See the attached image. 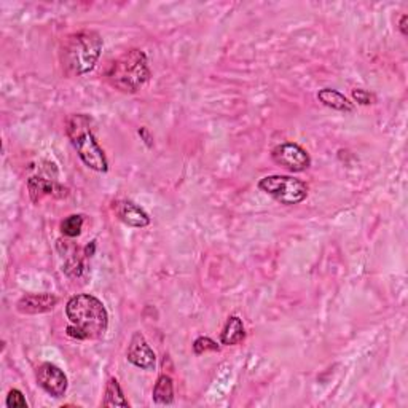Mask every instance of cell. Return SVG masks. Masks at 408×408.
<instances>
[{
    "label": "cell",
    "instance_id": "1",
    "mask_svg": "<svg viewBox=\"0 0 408 408\" xmlns=\"http://www.w3.org/2000/svg\"><path fill=\"white\" fill-rule=\"evenodd\" d=\"M69 325L66 334L74 340H100L109 329V312L103 301L90 294H77L66 303Z\"/></svg>",
    "mask_w": 408,
    "mask_h": 408
},
{
    "label": "cell",
    "instance_id": "2",
    "mask_svg": "<svg viewBox=\"0 0 408 408\" xmlns=\"http://www.w3.org/2000/svg\"><path fill=\"white\" fill-rule=\"evenodd\" d=\"M104 48V40L100 34L90 29H84L70 34L64 40L61 50L62 69L69 77H80L96 67Z\"/></svg>",
    "mask_w": 408,
    "mask_h": 408
},
{
    "label": "cell",
    "instance_id": "3",
    "mask_svg": "<svg viewBox=\"0 0 408 408\" xmlns=\"http://www.w3.org/2000/svg\"><path fill=\"white\" fill-rule=\"evenodd\" d=\"M150 67L147 55L139 48L128 50L110 64L107 80L115 90L134 94L150 80Z\"/></svg>",
    "mask_w": 408,
    "mask_h": 408
},
{
    "label": "cell",
    "instance_id": "4",
    "mask_svg": "<svg viewBox=\"0 0 408 408\" xmlns=\"http://www.w3.org/2000/svg\"><path fill=\"white\" fill-rule=\"evenodd\" d=\"M66 134L85 166L98 173H107V157L93 133L90 118L84 114L70 115L66 123Z\"/></svg>",
    "mask_w": 408,
    "mask_h": 408
},
{
    "label": "cell",
    "instance_id": "5",
    "mask_svg": "<svg viewBox=\"0 0 408 408\" xmlns=\"http://www.w3.org/2000/svg\"><path fill=\"white\" fill-rule=\"evenodd\" d=\"M258 188L263 193L270 195L271 198H275L277 203L294 206L300 204L308 198V183L301 179L292 176H282V174H273L267 176L263 179L258 180Z\"/></svg>",
    "mask_w": 408,
    "mask_h": 408
},
{
    "label": "cell",
    "instance_id": "6",
    "mask_svg": "<svg viewBox=\"0 0 408 408\" xmlns=\"http://www.w3.org/2000/svg\"><path fill=\"white\" fill-rule=\"evenodd\" d=\"M271 158L281 168L291 173H303L311 166V157L303 147L295 142H284L271 150Z\"/></svg>",
    "mask_w": 408,
    "mask_h": 408
},
{
    "label": "cell",
    "instance_id": "7",
    "mask_svg": "<svg viewBox=\"0 0 408 408\" xmlns=\"http://www.w3.org/2000/svg\"><path fill=\"white\" fill-rule=\"evenodd\" d=\"M35 380L44 391L55 399L64 397L67 393L69 381L64 371L58 365L51 362H44L35 370Z\"/></svg>",
    "mask_w": 408,
    "mask_h": 408
},
{
    "label": "cell",
    "instance_id": "8",
    "mask_svg": "<svg viewBox=\"0 0 408 408\" xmlns=\"http://www.w3.org/2000/svg\"><path fill=\"white\" fill-rule=\"evenodd\" d=\"M126 359L129 364H133L134 367L145 371L155 370L157 367V354L152 350L149 341L145 340L142 332L133 334L126 350Z\"/></svg>",
    "mask_w": 408,
    "mask_h": 408
},
{
    "label": "cell",
    "instance_id": "9",
    "mask_svg": "<svg viewBox=\"0 0 408 408\" xmlns=\"http://www.w3.org/2000/svg\"><path fill=\"white\" fill-rule=\"evenodd\" d=\"M59 298L55 294H27L18 300L16 311L25 316L45 315L55 310Z\"/></svg>",
    "mask_w": 408,
    "mask_h": 408
},
{
    "label": "cell",
    "instance_id": "10",
    "mask_svg": "<svg viewBox=\"0 0 408 408\" xmlns=\"http://www.w3.org/2000/svg\"><path fill=\"white\" fill-rule=\"evenodd\" d=\"M115 216L131 228H145L150 225V217L147 212L131 199H118L114 203Z\"/></svg>",
    "mask_w": 408,
    "mask_h": 408
},
{
    "label": "cell",
    "instance_id": "11",
    "mask_svg": "<svg viewBox=\"0 0 408 408\" xmlns=\"http://www.w3.org/2000/svg\"><path fill=\"white\" fill-rule=\"evenodd\" d=\"M317 99L319 103H322L325 107L336 110V112H343V114H353L354 112V103H351L345 94L332 90V88H322L317 93Z\"/></svg>",
    "mask_w": 408,
    "mask_h": 408
},
{
    "label": "cell",
    "instance_id": "12",
    "mask_svg": "<svg viewBox=\"0 0 408 408\" xmlns=\"http://www.w3.org/2000/svg\"><path fill=\"white\" fill-rule=\"evenodd\" d=\"M246 338V329L239 316H230L221 334V343L225 346H236Z\"/></svg>",
    "mask_w": 408,
    "mask_h": 408
},
{
    "label": "cell",
    "instance_id": "13",
    "mask_svg": "<svg viewBox=\"0 0 408 408\" xmlns=\"http://www.w3.org/2000/svg\"><path fill=\"white\" fill-rule=\"evenodd\" d=\"M27 190L32 203H39L40 199L48 197V195H56V190H62V187L56 185L51 179H46L42 176H32L27 180Z\"/></svg>",
    "mask_w": 408,
    "mask_h": 408
},
{
    "label": "cell",
    "instance_id": "14",
    "mask_svg": "<svg viewBox=\"0 0 408 408\" xmlns=\"http://www.w3.org/2000/svg\"><path fill=\"white\" fill-rule=\"evenodd\" d=\"M152 399L158 405H171L174 402V383L173 378L163 374L158 376V380L153 386Z\"/></svg>",
    "mask_w": 408,
    "mask_h": 408
},
{
    "label": "cell",
    "instance_id": "15",
    "mask_svg": "<svg viewBox=\"0 0 408 408\" xmlns=\"http://www.w3.org/2000/svg\"><path fill=\"white\" fill-rule=\"evenodd\" d=\"M104 407H129V402L125 399V394L121 391L120 383L117 378H109V381L105 383V391H104Z\"/></svg>",
    "mask_w": 408,
    "mask_h": 408
},
{
    "label": "cell",
    "instance_id": "16",
    "mask_svg": "<svg viewBox=\"0 0 408 408\" xmlns=\"http://www.w3.org/2000/svg\"><path fill=\"white\" fill-rule=\"evenodd\" d=\"M85 218L81 214H72L61 222V233L67 238H77L84 228Z\"/></svg>",
    "mask_w": 408,
    "mask_h": 408
},
{
    "label": "cell",
    "instance_id": "17",
    "mask_svg": "<svg viewBox=\"0 0 408 408\" xmlns=\"http://www.w3.org/2000/svg\"><path fill=\"white\" fill-rule=\"evenodd\" d=\"M221 350V346L217 345V341H214L209 336H199L193 341V353L197 354V356H201V354L204 353H209V351H218Z\"/></svg>",
    "mask_w": 408,
    "mask_h": 408
},
{
    "label": "cell",
    "instance_id": "18",
    "mask_svg": "<svg viewBox=\"0 0 408 408\" xmlns=\"http://www.w3.org/2000/svg\"><path fill=\"white\" fill-rule=\"evenodd\" d=\"M351 96L354 99V103H357L359 105H371L376 103L375 94L367 90H362V88H356V90H353Z\"/></svg>",
    "mask_w": 408,
    "mask_h": 408
},
{
    "label": "cell",
    "instance_id": "19",
    "mask_svg": "<svg viewBox=\"0 0 408 408\" xmlns=\"http://www.w3.org/2000/svg\"><path fill=\"white\" fill-rule=\"evenodd\" d=\"M5 405L8 408H27V402L25 399V394H22L20 389H11L7 395V400H5Z\"/></svg>",
    "mask_w": 408,
    "mask_h": 408
},
{
    "label": "cell",
    "instance_id": "20",
    "mask_svg": "<svg viewBox=\"0 0 408 408\" xmlns=\"http://www.w3.org/2000/svg\"><path fill=\"white\" fill-rule=\"evenodd\" d=\"M138 133H139V136H140V138H142V139H144V142H145V145H147V147H149V149H152V147H153V142H152V140H153V136L150 134V131H149V129H147L145 126H142V128L139 129V131H138Z\"/></svg>",
    "mask_w": 408,
    "mask_h": 408
},
{
    "label": "cell",
    "instance_id": "21",
    "mask_svg": "<svg viewBox=\"0 0 408 408\" xmlns=\"http://www.w3.org/2000/svg\"><path fill=\"white\" fill-rule=\"evenodd\" d=\"M407 21H408V15H402L400 16V21H399V29H400V32L404 37H407Z\"/></svg>",
    "mask_w": 408,
    "mask_h": 408
}]
</instances>
